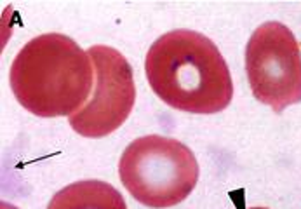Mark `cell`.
Wrapping results in <instances>:
<instances>
[{
	"instance_id": "8992f818",
	"label": "cell",
	"mask_w": 301,
	"mask_h": 209,
	"mask_svg": "<svg viewBox=\"0 0 301 209\" xmlns=\"http://www.w3.org/2000/svg\"><path fill=\"white\" fill-rule=\"evenodd\" d=\"M47 209H127V204L110 183L84 180L54 193Z\"/></svg>"
},
{
	"instance_id": "52a82bcc",
	"label": "cell",
	"mask_w": 301,
	"mask_h": 209,
	"mask_svg": "<svg viewBox=\"0 0 301 209\" xmlns=\"http://www.w3.org/2000/svg\"><path fill=\"white\" fill-rule=\"evenodd\" d=\"M2 209H16V207L11 206V204H2Z\"/></svg>"
},
{
	"instance_id": "277c9868",
	"label": "cell",
	"mask_w": 301,
	"mask_h": 209,
	"mask_svg": "<svg viewBox=\"0 0 301 209\" xmlns=\"http://www.w3.org/2000/svg\"><path fill=\"white\" fill-rule=\"evenodd\" d=\"M246 72L254 98L273 112L301 101V49L284 23L266 21L253 32Z\"/></svg>"
},
{
	"instance_id": "6da1fadb",
	"label": "cell",
	"mask_w": 301,
	"mask_h": 209,
	"mask_svg": "<svg viewBox=\"0 0 301 209\" xmlns=\"http://www.w3.org/2000/svg\"><path fill=\"white\" fill-rule=\"evenodd\" d=\"M148 84L169 106L218 113L230 105L233 82L216 44L193 30H172L151 44L145 58Z\"/></svg>"
},
{
	"instance_id": "7a4b0ae2",
	"label": "cell",
	"mask_w": 301,
	"mask_h": 209,
	"mask_svg": "<svg viewBox=\"0 0 301 209\" xmlns=\"http://www.w3.org/2000/svg\"><path fill=\"white\" fill-rule=\"evenodd\" d=\"M91 56L63 33H44L23 45L11 64L9 82L16 99L37 117L73 115L94 80Z\"/></svg>"
},
{
	"instance_id": "ba28073f",
	"label": "cell",
	"mask_w": 301,
	"mask_h": 209,
	"mask_svg": "<svg viewBox=\"0 0 301 209\" xmlns=\"http://www.w3.org/2000/svg\"><path fill=\"white\" fill-rule=\"evenodd\" d=\"M249 209H268V207H249Z\"/></svg>"
},
{
	"instance_id": "5b68a950",
	"label": "cell",
	"mask_w": 301,
	"mask_h": 209,
	"mask_svg": "<svg viewBox=\"0 0 301 209\" xmlns=\"http://www.w3.org/2000/svg\"><path fill=\"white\" fill-rule=\"evenodd\" d=\"M96 84L86 106L68 117L71 129L86 138H103L127 120L136 101L132 68L124 54L108 45H92L89 51Z\"/></svg>"
},
{
	"instance_id": "3957f363",
	"label": "cell",
	"mask_w": 301,
	"mask_h": 209,
	"mask_svg": "<svg viewBox=\"0 0 301 209\" xmlns=\"http://www.w3.org/2000/svg\"><path fill=\"white\" fill-rule=\"evenodd\" d=\"M118 176L138 202L164 209L192 193L199 181V162L181 141L148 134L127 145L118 161Z\"/></svg>"
}]
</instances>
